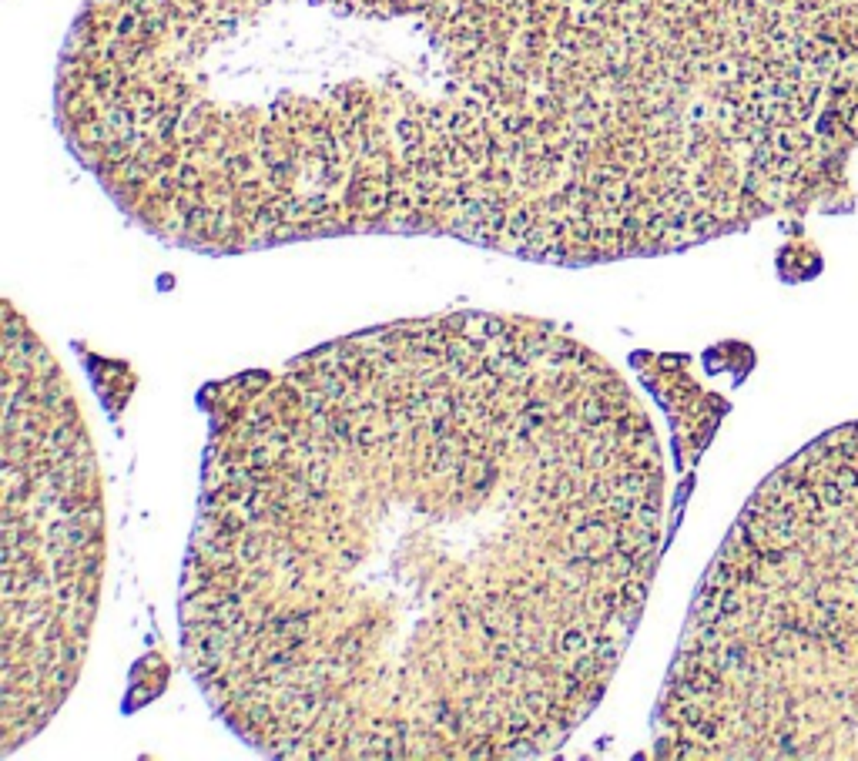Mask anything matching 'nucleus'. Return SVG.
<instances>
[{
	"instance_id": "7ed1b4c3",
	"label": "nucleus",
	"mask_w": 858,
	"mask_h": 761,
	"mask_svg": "<svg viewBox=\"0 0 858 761\" xmlns=\"http://www.w3.org/2000/svg\"><path fill=\"white\" fill-rule=\"evenodd\" d=\"M650 758H858V423L784 459L731 523L670 657Z\"/></svg>"
},
{
	"instance_id": "20e7f679",
	"label": "nucleus",
	"mask_w": 858,
	"mask_h": 761,
	"mask_svg": "<svg viewBox=\"0 0 858 761\" xmlns=\"http://www.w3.org/2000/svg\"><path fill=\"white\" fill-rule=\"evenodd\" d=\"M108 564L104 490L74 386L3 302V674L0 755L74 691Z\"/></svg>"
},
{
	"instance_id": "f257e3e1",
	"label": "nucleus",
	"mask_w": 858,
	"mask_h": 761,
	"mask_svg": "<svg viewBox=\"0 0 858 761\" xmlns=\"http://www.w3.org/2000/svg\"><path fill=\"white\" fill-rule=\"evenodd\" d=\"M54 121L138 229L201 255L654 259L839 205L858 0H88Z\"/></svg>"
},
{
	"instance_id": "f03ea898",
	"label": "nucleus",
	"mask_w": 858,
	"mask_h": 761,
	"mask_svg": "<svg viewBox=\"0 0 858 761\" xmlns=\"http://www.w3.org/2000/svg\"><path fill=\"white\" fill-rule=\"evenodd\" d=\"M201 406L181 657L248 748L540 758L597 711L668 520L661 439L611 359L547 319L443 312Z\"/></svg>"
}]
</instances>
